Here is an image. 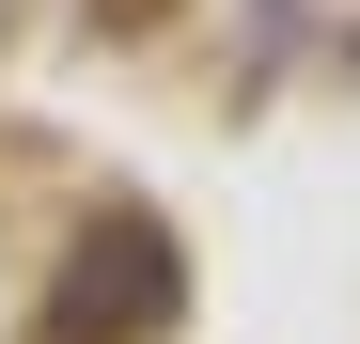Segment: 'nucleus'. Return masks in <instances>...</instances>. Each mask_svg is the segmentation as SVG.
Wrapping results in <instances>:
<instances>
[{"label": "nucleus", "instance_id": "obj_1", "mask_svg": "<svg viewBox=\"0 0 360 344\" xmlns=\"http://www.w3.org/2000/svg\"><path fill=\"white\" fill-rule=\"evenodd\" d=\"M172 313H188V266H172L157 204H110V219H79V251H63V282H47L32 344H157Z\"/></svg>", "mask_w": 360, "mask_h": 344}]
</instances>
